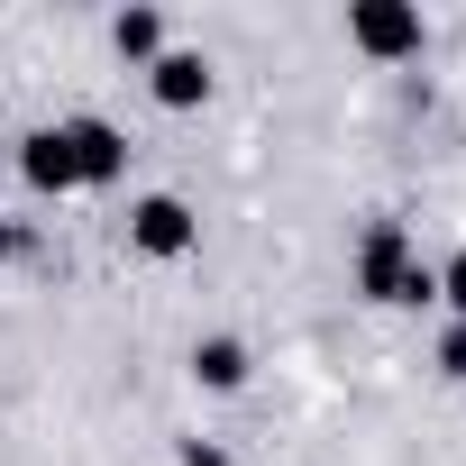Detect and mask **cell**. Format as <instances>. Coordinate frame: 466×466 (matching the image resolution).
Wrapping results in <instances>:
<instances>
[{
	"mask_svg": "<svg viewBox=\"0 0 466 466\" xmlns=\"http://www.w3.org/2000/svg\"><path fill=\"white\" fill-rule=\"evenodd\" d=\"M19 174H28L37 192H56V201H65V192H83V174H74V147H65V128H28V137H19Z\"/></svg>",
	"mask_w": 466,
	"mask_h": 466,
	"instance_id": "8992f818",
	"label": "cell"
},
{
	"mask_svg": "<svg viewBox=\"0 0 466 466\" xmlns=\"http://www.w3.org/2000/svg\"><path fill=\"white\" fill-rule=\"evenodd\" d=\"M357 293L366 302H439V266H420L411 257V228L402 219H375L366 238H357Z\"/></svg>",
	"mask_w": 466,
	"mask_h": 466,
	"instance_id": "6da1fadb",
	"label": "cell"
},
{
	"mask_svg": "<svg viewBox=\"0 0 466 466\" xmlns=\"http://www.w3.org/2000/svg\"><path fill=\"white\" fill-rule=\"evenodd\" d=\"M192 384L201 393H238L248 384V339H192Z\"/></svg>",
	"mask_w": 466,
	"mask_h": 466,
	"instance_id": "52a82bcc",
	"label": "cell"
},
{
	"mask_svg": "<svg viewBox=\"0 0 466 466\" xmlns=\"http://www.w3.org/2000/svg\"><path fill=\"white\" fill-rule=\"evenodd\" d=\"M439 302H448V311H457V320H466V248H457V257H448V266H439Z\"/></svg>",
	"mask_w": 466,
	"mask_h": 466,
	"instance_id": "9c48e42d",
	"label": "cell"
},
{
	"mask_svg": "<svg viewBox=\"0 0 466 466\" xmlns=\"http://www.w3.org/2000/svg\"><path fill=\"white\" fill-rule=\"evenodd\" d=\"M65 147H74V174L83 183H119L128 174V137L110 119H65Z\"/></svg>",
	"mask_w": 466,
	"mask_h": 466,
	"instance_id": "277c9868",
	"label": "cell"
},
{
	"mask_svg": "<svg viewBox=\"0 0 466 466\" xmlns=\"http://www.w3.org/2000/svg\"><path fill=\"white\" fill-rule=\"evenodd\" d=\"M439 375H448V384H466V320L439 339Z\"/></svg>",
	"mask_w": 466,
	"mask_h": 466,
	"instance_id": "30bf717a",
	"label": "cell"
},
{
	"mask_svg": "<svg viewBox=\"0 0 466 466\" xmlns=\"http://www.w3.org/2000/svg\"><path fill=\"white\" fill-rule=\"evenodd\" d=\"M183 466H228V457H219V448H201V439H192V448H183Z\"/></svg>",
	"mask_w": 466,
	"mask_h": 466,
	"instance_id": "8fae6325",
	"label": "cell"
},
{
	"mask_svg": "<svg viewBox=\"0 0 466 466\" xmlns=\"http://www.w3.org/2000/svg\"><path fill=\"white\" fill-rule=\"evenodd\" d=\"M110 46H119L128 65H156V56H165V19H156V10H119V19H110Z\"/></svg>",
	"mask_w": 466,
	"mask_h": 466,
	"instance_id": "ba28073f",
	"label": "cell"
},
{
	"mask_svg": "<svg viewBox=\"0 0 466 466\" xmlns=\"http://www.w3.org/2000/svg\"><path fill=\"white\" fill-rule=\"evenodd\" d=\"M0 257H28V228H0Z\"/></svg>",
	"mask_w": 466,
	"mask_h": 466,
	"instance_id": "7c38bea8",
	"label": "cell"
},
{
	"mask_svg": "<svg viewBox=\"0 0 466 466\" xmlns=\"http://www.w3.org/2000/svg\"><path fill=\"white\" fill-rule=\"evenodd\" d=\"M192 238H201V219H192V201H174V192H147V201L128 210V248L156 257V266L192 257Z\"/></svg>",
	"mask_w": 466,
	"mask_h": 466,
	"instance_id": "7a4b0ae2",
	"label": "cell"
},
{
	"mask_svg": "<svg viewBox=\"0 0 466 466\" xmlns=\"http://www.w3.org/2000/svg\"><path fill=\"white\" fill-rule=\"evenodd\" d=\"M147 92H156L165 110H192V101H210V56H192V46H165V56L147 65Z\"/></svg>",
	"mask_w": 466,
	"mask_h": 466,
	"instance_id": "5b68a950",
	"label": "cell"
},
{
	"mask_svg": "<svg viewBox=\"0 0 466 466\" xmlns=\"http://www.w3.org/2000/svg\"><path fill=\"white\" fill-rule=\"evenodd\" d=\"M348 37H357L375 65H402V56H420V10H402V0H357V10H348Z\"/></svg>",
	"mask_w": 466,
	"mask_h": 466,
	"instance_id": "3957f363",
	"label": "cell"
}]
</instances>
